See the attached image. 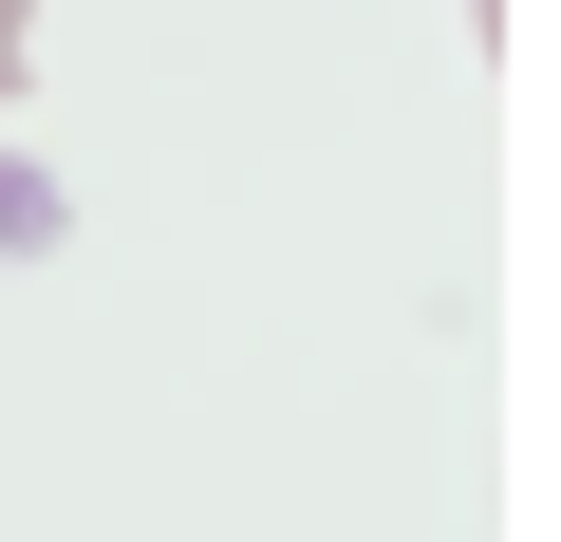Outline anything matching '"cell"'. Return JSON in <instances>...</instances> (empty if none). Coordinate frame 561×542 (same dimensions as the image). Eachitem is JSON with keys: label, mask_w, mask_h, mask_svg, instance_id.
Masks as SVG:
<instances>
[{"label": "cell", "mask_w": 561, "mask_h": 542, "mask_svg": "<svg viewBox=\"0 0 561 542\" xmlns=\"http://www.w3.org/2000/svg\"><path fill=\"white\" fill-rule=\"evenodd\" d=\"M20 20H38V0H0V113H20Z\"/></svg>", "instance_id": "1"}]
</instances>
